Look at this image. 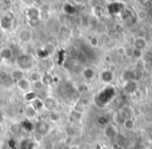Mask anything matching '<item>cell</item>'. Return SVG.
<instances>
[{
	"instance_id": "cell-23",
	"label": "cell",
	"mask_w": 152,
	"mask_h": 149,
	"mask_svg": "<svg viewBox=\"0 0 152 149\" xmlns=\"http://www.w3.org/2000/svg\"><path fill=\"white\" fill-rule=\"evenodd\" d=\"M20 125H21V128H23L24 130H27V131H30V130L34 129V124L29 120H23L20 123Z\"/></svg>"
},
{
	"instance_id": "cell-35",
	"label": "cell",
	"mask_w": 152,
	"mask_h": 149,
	"mask_svg": "<svg viewBox=\"0 0 152 149\" xmlns=\"http://www.w3.org/2000/svg\"><path fill=\"white\" fill-rule=\"evenodd\" d=\"M44 49H45V50H47V52H48L49 54H52V52L54 51V46H53V45H51V44H48V45H46V46L44 47Z\"/></svg>"
},
{
	"instance_id": "cell-36",
	"label": "cell",
	"mask_w": 152,
	"mask_h": 149,
	"mask_svg": "<svg viewBox=\"0 0 152 149\" xmlns=\"http://www.w3.org/2000/svg\"><path fill=\"white\" fill-rule=\"evenodd\" d=\"M43 62H44V67L45 68H47V69H50V68H52V65H50V64H52L50 59H43Z\"/></svg>"
},
{
	"instance_id": "cell-19",
	"label": "cell",
	"mask_w": 152,
	"mask_h": 149,
	"mask_svg": "<svg viewBox=\"0 0 152 149\" xmlns=\"http://www.w3.org/2000/svg\"><path fill=\"white\" fill-rule=\"evenodd\" d=\"M37 98H38V95H37V93L34 92V91H28V92H26L25 95H24V99H25L26 101H28V102H32V101L36 100Z\"/></svg>"
},
{
	"instance_id": "cell-15",
	"label": "cell",
	"mask_w": 152,
	"mask_h": 149,
	"mask_svg": "<svg viewBox=\"0 0 152 149\" xmlns=\"http://www.w3.org/2000/svg\"><path fill=\"white\" fill-rule=\"evenodd\" d=\"M137 81H127L126 84H125V91H126L128 94H132L137 91Z\"/></svg>"
},
{
	"instance_id": "cell-37",
	"label": "cell",
	"mask_w": 152,
	"mask_h": 149,
	"mask_svg": "<svg viewBox=\"0 0 152 149\" xmlns=\"http://www.w3.org/2000/svg\"><path fill=\"white\" fill-rule=\"evenodd\" d=\"M59 57H58V61H57V63L59 64V65H61V63H63V59L64 57H65V51H59Z\"/></svg>"
},
{
	"instance_id": "cell-7",
	"label": "cell",
	"mask_w": 152,
	"mask_h": 149,
	"mask_svg": "<svg viewBox=\"0 0 152 149\" xmlns=\"http://www.w3.org/2000/svg\"><path fill=\"white\" fill-rule=\"evenodd\" d=\"M44 103V109H47V111H50V112H53L55 109L57 105V102L53 97H47L45 98V100L43 101Z\"/></svg>"
},
{
	"instance_id": "cell-1",
	"label": "cell",
	"mask_w": 152,
	"mask_h": 149,
	"mask_svg": "<svg viewBox=\"0 0 152 149\" xmlns=\"http://www.w3.org/2000/svg\"><path fill=\"white\" fill-rule=\"evenodd\" d=\"M115 96H116V90H115L114 87H106L98 94L96 103L99 106H104L105 104L110 103Z\"/></svg>"
},
{
	"instance_id": "cell-30",
	"label": "cell",
	"mask_w": 152,
	"mask_h": 149,
	"mask_svg": "<svg viewBox=\"0 0 152 149\" xmlns=\"http://www.w3.org/2000/svg\"><path fill=\"white\" fill-rule=\"evenodd\" d=\"M21 129L22 128H21V125H20V124H12L11 130H12V132H14V134H18Z\"/></svg>"
},
{
	"instance_id": "cell-38",
	"label": "cell",
	"mask_w": 152,
	"mask_h": 149,
	"mask_svg": "<svg viewBox=\"0 0 152 149\" xmlns=\"http://www.w3.org/2000/svg\"><path fill=\"white\" fill-rule=\"evenodd\" d=\"M34 84V88L37 89V90H39V89H41V88H42L43 86H44V84H42V81H41V80H40V81L34 82V84Z\"/></svg>"
},
{
	"instance_id": "cell-18",
	"label": "cell",
	"mask_w": 152,
	"mask_h": 149,
	"mask_svg": "<svg viewBox=\"0 0 152 149\" xmlns=\"http://www.w3.org/2000/svg\"><path fill=\"white\" fill-rule=\"evenodd\" d=\"M41 78H42V75L37 71L30 72L29 76H28V80H29L30 82H32V84H34V82H37V81H40Z\"/></svg>"
},
{
	"instance_id": "cell-43",
	"label": "cell",
	"mask_w": 152,
	"mask_h": 149,
	"mask_svg": "<svg viewBox=\"0 0 152 149\" xmlns=\"http://www.w3.org/2000/svg\"><path fill=\"white\" fill-rule=\"evenodd\" d=\"M0 30H1V28H0Z\"/></svg>"
},
{
	"instance_id": "cell-31",
	"label": "cell",
	"mask_w": 152,
	"mask_h": 149,
	"mask_svg": "<svg viewBox=\"0 0 152 149\" xmlns=\"http://www.w3.org/2000/svg\"><path fill=\"white\" fill-rule=\"evenodd\" d=\"M50 119H51V121H53V122H57L58 121V119H59V114L57 113V112H51V114H50Z\"/></svg>"
},
{
	"instance_id": "cell-6",
	"label": "cell",
	"mask_w": 152,
	"mask_h": 149,
	"mask_svg": "<svg viewBox=\"0 0 152 149\" xmlns=\"http://www.w3.org/2000/svg\"><path fill=\"white\" fill-rule=\"evenodd\" d=\"M31 30L29 28H22L19 32H18V39H19L20 42L22 43H28L31 40Z\"/></svg>"
},
{
	"instance_id": "cell-33",
	"label": "cell",
	"mask_w": 152,
	"mask_h": 149,
	"mask_svg": "<svg viewBox=\"0 0 152 149\" xmlns=\"http://www.w3.org/2000/svg\"><path fill=\"white\" fill-rule=\"evenodd\" d=\"M142 55H143V51L137 50V49H133L132 50V57L137 59H141Z\"/></svg>"
},
{
	"instance_id": "cell-39",
	"label": "cell",
	"mask_w": 152,
	"mask_h": 149,
	"mask_svg": "<svg viewBox=\"0 0 152 149\" xmlns=\"http://www.w3.org/2000/svg\"><path fill=\"white\" fill-rule=\"evenodd\" d=\"M91 43H92V45H93V46H96V45L98 44V40H97V38H92Z\"/></svg>"
},
{
	"instance_id": "cell-17",
	"label": "cell",
	"mask_w": 152,
	"mask_h": 149,
	"mask_svg": "<svg viewBox=\"0 0 152 149\" xmlns=\"http://www.w3.org/2000/svg\"><path fill=\"white\" fill-rule=\"evenodd\" d=\"M34 142L29 139H25L21 142V149H34Z\"/></svg>"
},
{
	"instance_id": "cell-41",
	"label": "cell",
	"mask_w": 152,
	"mask_h": 149,
	"mask_svg": "<svg viewBox=\"0 0 152 149\" xmlns=\"http://www.w3.org/2000/svg\"><path fill=\"white\" fill-rule=\"evenodd\" d=\"M2 132H3V126H2V124L0 123V134H2Z\"/></svg>"
},
{
	"instance_id": "cell-3",
	"label": "cell",
	"mask_w": 152,
	"mask_h": 149,
	"mask_svg": "<svg viewBox=\"0 0 152 149\" xmlns=\"http://www.w3.org/2000/svg\"><path fill=\"white\" fill-rule=\"evenodd\" d=\"M14 22V15L11 12H7L4 16L0 18V28L1 30H9L12 28Z\"/></svg>"
},
{
	"instance_id": "cell-2",
	"label": "cell",
	"mask_w": 152,
	"mask_h": 149,
	"mask_svg": "<svg viewBox=\"0 0 152 149\" xmlns=\"http://www.w3.org/2000/svg\"><path fill=\"white\" fill-rule=\"evenodd\" d=\"M18 67L22 71H27L30 70L34 66V59L31 57V55L26 54V53H22L18 57L17 59Z\"/></svg>"
},
{
	"instance_id": "cell-42",
	"label": "cell",
	"mask_w": 152,
	"mask_h": 149,
	"mask_svg": "<svg viewBox=\"0 0 152 149\" xmlns=\"http://www.w3.org/2000/svg\"><path fill=\"white\" fill-rule=\"evenodd\" d=\"M2 118H3V115H2V113L0 112V123H1V120H2Z\"/></svg>"
},
{
	"instance_id": "cell-22",
	"label": "cell",
	"mask_w": 152,
	"mask_h": 149,
	"mask_svg": "<svg viewBox=\"0 0 152 149\" xmlns=\"http://www.w3.org/2000/svg\"><path fill=\"white\" fill-rule=\"evenodd\" d=\"M83 77L85 78L91 80V79H93V77L95 76V71H94L92 68H86V69L83 70Z\"/></svg>"
},
{
	"instance_id": "cell-29",
	"label": "cell",
	"mask_w": 152,
	"mask_h": 149,
	"mask_svg": "<svg viewBox=\"0 0 152 149\" xmlns=\"http://www.w3.org/2000/svg\"><path fill=\"white\" fill-rule=\"evenodd\" d=\"M97 122L99 125L101 126H107L108 125V119L105 117V116H100L97 119Z\"/></svg>"
},
{
	"instance_id": "cell-14",
	"label": "cell",
	"mask_w": 152,
	"mask_h": 149,
	"mask_svg": "<svg viewBox=\"0 0 152 149\" xmlns=\"http://www.w3.org/2000/svg\"><path fill=\"white\" fill-rule=\"evenodd\" d=\"M101 79L102 81L106 82V84L113 81V79H114V73H113V71H110V70H104V71H102Z\"/></svg>"
},
{
	"instance_id": "cell-32",
	"label": "cell",
	"mask_w": 152,
	"mask_h": 149,
	"mask_svg": "<svg viewBox=\"0 0 152 149\" xmlns=\"http://www.w3.org/2000/svg\"><path fill=\"white\" fill-rule=\"evenodd\" d=\"M71 118L74 120V121H79V120H80V118H81V115H80V113H79V112L74 111L73 113L71 114Z\"/></svg>"
},
{
	"instance_id": "cell-13",
	"label": "cell",
	"mask_w": 152,
	"mask_h": 149,
	"mask_svg": "<svg viewBox=\"0 0 152 149\" xmlns=\"http://www.w3.org/2000/svg\"><path fill=\"white\" fill-rule=\"evenodd\" d=\"M11 78L13 81L18 82L19 80H21L22 78H24V71H22V70H20V69H15L11 73Z\"/></svg>"
},
{
	"instance_id": "cell-26",
	"label": "cell",
	"mask_w": 152,
	"mask_h": 149,
	"mask_svg": "<svg viewBox=\"0 0 152 149\" xmlns=\"http://www.w3.org/2000/svg\"><path fill=\"white\" fill-rule=\"evenodd\" d=\"M123 124H124V127L126 128V129H132L133 127H134V122H133V120L131 119H126L124 122H123Z\"/></svg>"
},
{
	"instance_id": "cell-21",
	"label": "cell",
	"mask_w": 152,
	"mask_h": 149,
	"mask_svg": "<svg viewBox=\"0 0 152 149\" xmlns=\"http://www.w3.org/2000/svg\"><path fill=\"white\" fill-rule=\"evenodd\" d=\"M70 34H71V32H70L69 28H68L66 25L61 26V28L59 29V36H61L64 40H67V39L70 37Z\"/></svg>"
},
{
	"instance_id": "cell-34",
	"label": "cell",
	"mask_w": 152,
	"mask_h": 149,
	"mask_svg": "<svg viewBox=\"0 0 152 149\" xmlns=\"http://www.w3.org/2000/svg\"><path fill=\"white\" fill-rule=\"evenodd\" d=\"M137 17L139 18V20L143 21V20H145L146 18H147V13H146L145 11H140L139 13L137 14Z\"/></svg>"
},
{
	"instance_id": "cell-25",
	"label": "cell",
	"mask_w": 152,
	"mask_h": 149,
	"mask_svg": "<svg viewBox=\"0 0 152 149\" xmlns=\"http://www.w3.org/2000/svg\"><path fill=\"white\" fill-rule=\"evenodd\" d=\"M36 114H37V112L34 111V109H32L31 105H27V106H26V109H25V115L27 116L28 118H34V116H36Z\"/></svg>"
},
{
	"instance_id": "cell-20",
	"label": "cell",
	"mask_w": 152,
	"mask_h": 149,
	"mask_svg": "<svg viewBox=\"0 0 152 149\" xmlns=\"http://www.w3.org/2000/svg\"><path fill=\"white\" fill-rule=\"evenodd\" d=\"M41 81L44 86H50L53 82V77L50 75V74L46 73L44 75H42V78H41Z\"/></svg>"
},
{
	"instance_id": "cell-11",
	"label": "cell",
	"mask_w": 152,
	"mask_h": 149,
	"mask_svg": "<svg viewBox=\"0 0 152 149\" xmlns=\"http://www.w3.org/2000/svg\"><path fill=\"white\" fill-rule=\"evenodd\" d=\"M133 49H137L140 51H144L147 47V42L144 38H137L133 42Z\"/></svg>"
},
{
	"instance_id": "cell-40",
	"label": "cell",
	"mask_w": 152,
	"mask_h": 149,
	"mask_svg": "<svg viewBox=\"0 0 152 149\" xmlns=\"http://www.w3.org/2000/svg\"><path fill=\"white\" fill-rule=\"evenodd\" d=\"M113 149H122V148H121V147L119 146L118 144H115V145H114V147H113Z\"/></svg>"
},
{
	"instance_id": "cell-5",
	"label": "cell",
	"mask_w": 152,
	"mask_h": 149,
	"mask_svg": "<svg viewBox=\"0 0 152 149\" xmlns=\"http://www.w3.org/2000/svg\"><path fill=\"white\" fill-rule=\"evenodd\" d=\"M123 11H124V5L121 2H112L107 5V12L110 15L122 14Z\"/></svg>"
},
{
	"instance_id": "cell-10",
	"label": "cell",
	"mask_w": 152,
	"mask_h": 149,
	"mask_svg": "<svg viewBox=\"0 0 152 149\" xmlns=\"http://www.w3.org/2000/svg\"><path fill=\"white\" fill-rule=\"evenodd\" d=\"M13 57H14V51L10 47H5V48H2L0 50V57L2 59L10 61V59H13Z\"/></svg>"
},
{
	"instance_id": "cell-28",
	"label": "cell",
	"mask_w": 152,
	"mask_h": 149,
	"mask_svg": "<svg viewBox=\"0 0 152 149\" xmlns=\"http://www.w3.org/2000/svg\"><path fill=\"white\" fill-rule=\"evenodd\" d=\"M40 22H41L40 18H37V19H28V25H29V27L34 28V27H37V26H39Z\"/></svg>"
},
{
	"instance_id": "cell-12",
	"label": "cell",
	"mask_w": 152,
	"mask_h": 149,
	"mask_svg": "<svg viewBox=\"0 0 152 149\" xmlns=\"http://www.w3.org/2000/svg\"><path fill=\"white\" fill-rule=\"evenodd\" d=\"M40 15L41 11L36 7H30L26 11V16H27L28 19H37V18H40Z\"/></svg>"
},
{
	"instance_id": "cell-8",
	"label": "cell",
	"mask_w": 152,
	"mask_h": 149,
	"mask_svg": "<svg viewBox=\"0 0 152 149\" xmlns=\"http://www.w3.org/2000/svg\"><path fill=\"white\" fill-rule=\"evenodd\" d=\"M17 84V87L19 90L23 91V92H28V91H30V87H31V82L28 80V78H22L21 80H19L18 82H16Z\"/></svg>"
},
{
	"instance_id": "cell-24",
	"label": "cell",
	"mask_w": 152,
	"mask_h": 149,
	"mask_svg": "<svg viewBox=\"0 0 152 149\" xmlns=\"http://www.w3.org/2000/svg\"><path fill=\"white\" fill-rule=\"evenodd\" d=\"M63 9H64V13L67 14V15H72V14H74L76 12V7L72 4H69V3L64 5Z\"/></svg>"
},
{
	"instance_id": "cell-16",
	"label": "cell",
	"mask_w": 152,
	"mask_h": 149,
	"mask_svg": "<svg viewBox=\"0 0 152 149\" xmlns=\"http://www.w3.org/2000/svg\"><path fill=\"white\" fill-rule=\"evenodd\" d=\"M30 105H31L32 109H34L36 112H39V111H41L42 109H44V103H43V100H41L39 97L36 99V100L32 101Z\"/></svg>"
},
{
	"instance_id": "cell-9",
	"label": "cell",
	"mask_w": 152,
	"mask_h": 149,
	"mask_svg": "<svg viewBox=\"0 0 152 149\" xmlns=\"http://www.w3.org/2000/svg\"><path fill=\"white\" fill-rule=\"evenodd\" d=\"M104 134L107 137L108 139H115L118 134V130L115 127L113 124H108L107 126H105V129H104Z\"/></svg>"
},
{
	"instance_id": "cell-27",
	"label": "cell",
	"mask_w": 152,
	"mask_h": 149,
	"mask_svg": "<svg viewBox=\"0 0 152 149\" xmlns=\"http://www.w3.org/2000/svg\"><path fill=\"white\" fill-rule=\"evenodd\" d=\"M38 57L42 59H46L50 57V54L47 52V50H45V49L43 48V49H40V50L38 51Z\"/></svg>"
},
{
	"instance_id": "cell-4",
	"label": "cell",
	"mask_w": 152,
	"mask_h": 149,
	"mask_svg": "<svg viewBox=\"0 0 152 149\" xmlns=\"http://www.w3.org/2000/svg\"><path fill=\"white\" fill-rule=\"evenodd\" d=\"M34 128H36L37 134L44 137V136H46L49 132V130H50V124L47 121H45V120H40V121L37 122Z\"/></svg>"
}]
</instances>
